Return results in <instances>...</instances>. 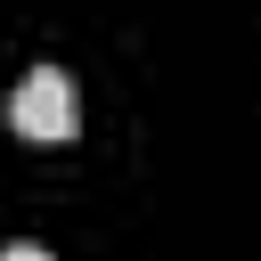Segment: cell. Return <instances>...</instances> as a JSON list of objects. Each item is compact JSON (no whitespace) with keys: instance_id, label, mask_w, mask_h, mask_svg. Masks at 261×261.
I'll use <instances>...</instances> for the list:
<instances>
[{"instance_id":"6da1fadb","label":"cell","mask_w":261,"mask_h":261,"mask_svg":"<svg viewBox=\"0 0 261 261\" xmlns=\"http://www.w3.org/2000/svg\"><path fill=\"white\" fill-rule=\"evenodd\" d=\"M8 122H16V139H33V147L73 139V130H82V90H73V73H65V65H33V73L16 82V98H8Z\"/></svg>"},{"instance_id":"7a4b0ae2","label":"cell","mask_w":261,"mask_h":261,"mask_svg":"<svg viewBox=\"0 0 261 261\" xmlns=\"http://www.w3.org/2000/svg\"><path fill=\"white\" fill-rule=\"evenodd\" d=\"M0 261H49V253H41V245H8Z\"/></svg>"}]
</instances>
